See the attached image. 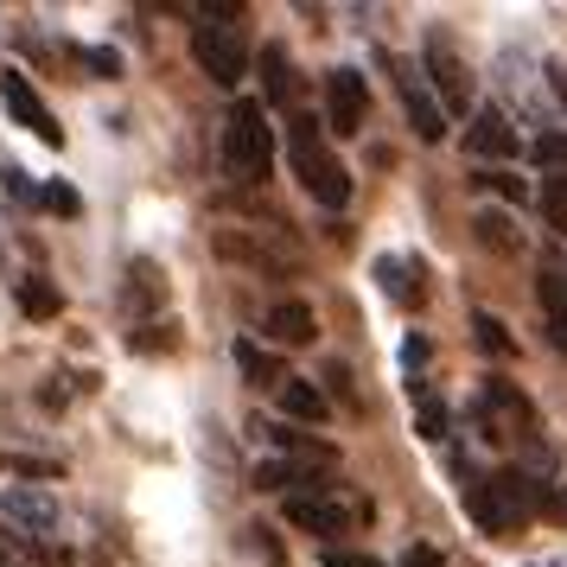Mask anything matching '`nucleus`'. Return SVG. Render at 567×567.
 <instances>
[{
  "label": "nucleus",
  "mask_w": 567,
  "mask_h": 567,
  "mask_svg": "<svg viewBox=\"0 0 567 567\" xmlns=\"http://www.w3.org/2000/svg\"><path fill=\"white\" fill-rule=\"evenodd\" d=\"M312 332H319V319H312L307 300H275L268 307V338L275 344H307Z\"/></svg>",
  "instance_id": "nucleus-14"
},
{
  "label": "nucleus",
  "mask_w": 567,
  "mask_h": 567,
  "mask_svg": "<svg viewBox=\"0 0 567 567\" xmlns=\"http://www.w3.org/2000/svg\"><path fill=\"white\" fill-rule=\"evenodd\" d=\"M472 332H478V351H491V358H511V332H504V319L478 312V319H472Z\"/></svg>",
  "instance_id": "nucleus-23"
},
{
  "label": "nucleus",
  "mask_w": 567,
  "mask_h": 567,
  "mask_svg": "<svg viewBox=\"0 0 567 567\" xmlns=\"http://www.w3.org/2000/svg\"><path fill=\"white\" fill-rule=\"evenodd\" d=\"M261 78H268V103H293V64H287V52L281 45H268L261 52Z\"/></svg>",
  "instance_id": "nucleus-18"
},
{
  "label": "nucleus",
  "mask_w": 567,
  "mask_h": 567,
  "mask_svg": "<svg viewBox=\"0 0 567 567\" xmlns=\"http://www.w3.org/2000/svg\"><path fill=\"white\" fill-rule=\"evenodd\" d=\"M275 166V128H268V103L261 96H243L224 122V173L236 185H261Z\"/></svg>",
  "instance_id": "nucleus-3"
},
{
  "label": "nucleus",
  "mask_w": 567,
  "mask_h": 567,
  "mask_svg": "<svg viewBox=\"0 0 567 567\" xmlns=\"http://www.w3.org/2000/svg\"><path fill=\"white\" fill-rule=\"evenodd\" d=\"M453 478H460V504L465 516L485 529V536H504V516H497V497H491V472H478V465H453Z\"/></svg>",
  "instance_id": "nucleus-11"
},
{
  "label": "nucleus",
  "mask_w": 567,
  "mask_h": 567,
  "mask_svg": "<svg viewBox=\"0 0 567 567\" xmlns=\"http://www.w3.org/2000/svg\"><path fill=\"white\" fill-rule=\"evenodd\" d=\"M159 293H166V287H159V268L154 261H134L128 268V307H154Z\"/></svg>",
  "instance_id": "nucleus-20"
},
{
  "label": "nucleus",
  "mask_w": 567,
  "mask_h": 567,
  "mask_svg": "<svg viewBox=\"0 0 567 567\" xmlns=\"http://www.w3.org/2000/svg\"><path fill=\"white\" fill-rule=\"evenodd\" d=\"M389 71H395V96H402V109H409L414 134H421L427 147H434V141H446V109H440L427 71H414V64H402V58H389Z\"/></svg>",
  "instance_id": "nucleus-5"
},
{
  "label": "nucleus",
  "mask_w": 567,
  "mask_h": 567,
  "mask_svg": "<svg viewBox=\"0 0 567 567\" xmlns=\"http://www.w3.org/2000/svg\"><path fill=\"white\" fill-rule=\"evenodd\" d=\"M0 472H27V478H58V465H52V460H27V453H7V460H0Z\"/></svg>",
  "instance_id": "nucleus-29"
},
{
  "label": "nucleus",
  "mask_w": 567,
  "mask_h": 567,
  "mask_svg": "<svg viewBox=\"0 0 567 567\" xmlns=\"http://www.w3.org/2000/svg\"><path fill=\"white\" fill-rule=\"evenodd\" d=\"M287 159H293V179L307 185L312 205H326V210L351 205V173H344V159L319 141L312 115H287Z\"/></svg>",
  "instance_id": "nucleus-1"
},
{
  "label": "nucleus",
  "mask_w": 567,
  "mask_h": 567,
  "mask_svg": "<svg viewBox=\"0 0 567 567\" xmlns=\"http://www.w3.org/2000/svg\"><path fill=\"white\" fill-rule=\"evenodd\" d=\"M275 395H281V409L293 414V421H312V427H319V421H326V409H332V402H326V389L307 383V377H287Z\"/></svg>",
  "instance_id": "nucleus-16"
},
{
  "label": "nucleus",
  "mask_w": 567,
  "mask_h": 567,
  "mask_svg": "<svg viewBox=\"0 0 567 567\" xmlns=\"http://www.w3.org/2000/svg\"><path fill=\"white\" fill-rule=\"evenodd\" d=\"M478 236H485V249H497V256L523 249V236H511V224H504L497 210H485V217H478Z\"/></svg>",
  "instance_id": "nucleus-24"
},
{
  "label": "nucleus",
  "mask_w": 567,
  "mask_h": 567,
  "mask_svg": "<svg viewBox=\"0 0 567 567\" xmlns=\"http://www.w3.org/2000/svg\"><path fill=\"white\" fill-rule=\"evenodd\" d=\"M542 217H548V230L567 236V179H561V173H548V179H542Z\"/></svg>",
  "instance_id": "nucleus-22"
},
{
  "label": "nucleus",
  "mask_w": 567,
  "mask_h": 567,
  "mask_svg": "<svg viewBox=\"0 0 567 567\" xmlns=\"http://www.w3.org/2000/svg\"><path fill=\"white\" fill-rule=\"evenodd\" d=\"M478 185H491V192H497V198H511V205L529 198V185L516 179V173H478Z\"/></svg>",
  "instance_id": "nucleus-27"
},
{
  "label": "nucleus",
  "mask_w": 567,
  "mask_h": 567,
  "mask_svg": "<svg viewBox=\"0 0 567 567\" xmlns=\"http://www.w3.org/2000/svg\"><path fill=\"white\" fill-rule=\"evenodd\" d=\"M536 159L548 166V173H561V179H567V134H542V141H536Z\"/></svg>",
  "instance_id": "nucleus-26"
},
{
  "label": "nucleus",
  "mask_w": 567,
  "mask_h": 567,
  "mask_svg": "<svg viewBox=\"0 0 567 567\" xmlns=\"http://www.w3.org/2000/svg\"><path fill=\"white\" fill-rule=\"evenodd\" d=\"M256 485L261 491H293V497H319V491H326L312 478V460H293V453H287V460H261Z\"/></svg>",
  "instance_id": "nucleus-13"
},
{
  "label": "nucleus",
  "mask_w": 567,
  "mask_h": 567,
  "mask_svg": "<svg viewBox=\"0 0 567 567\" xmlns=\"http://www.w3.org/2000/svg\"><path fill=\"white\" fill-rule=\"evenodd\" d=\"M427 83H434L440 109H453V115H465L472 109V71H465V58L453 52V39L446 32H427Z\"/></svg>",
  "instance_id": "nucleus-6"
},
{
  "label": "nucleus",
  "mask_w": 567,
  "mask_h": 567,
  "mask_svg": "<svg viewBox=\"0 0 567 567\" xmlns=\"http://www.w3.org/2000/svg\"><path fill=\"white\" fill-rule=\"evenodd\" d=\"M0 103H7V115L20 122V128H32L45 147H64V128H58V115L45 109V96L32 90L27 71H0Z\"/></svg>",
  "instance_id": "nucleus-7"
},
{
  "label": "nucleus",
  "mask_w": 567,
  "mask_h": 567,
  "mask_svg": "<svg viewBox=\"0 0 567 567\" xmlns=\"http://www.w3.org/2000/svg\"><path fill=\"white\" fill-rule=\"evenodd\" d=\"M363 109H370L363 78L358 71H332V78H326V128L332 134H363Z\"/></svg>",
  "instance_id": "nucleus-10"
},
{
  "label": "nucleus",
  "mask_w": 567,
  "mask_h": 567,
  "mask_svg": "<svg viewBox=\"0 0 567 567\" xmlns=\"http://www.w3.org/2000/svg\"><path fill=\"white\" fill-rule=\"evenodd\" d=\"M358 516L363 511L351 497H326V491H319V497H287V523L307 529V536H351Z\"/></svg>",
  "instance_id": "nucleus-8"
},
{
  "label": "nucleus",
  "mask_w": 567,
  "mask_h": 567,
  "mask_svg": "<svg viewBox=\"0 0 567 567\" xmlns=\"http://www.w3.org/2000/svg\"><path fill=\"white\" fill-rule=\"evenodd\" d=\"M377 275H383V287L402 300V307H414V300H421V281H409V261L383 256V261H377Z\"/></svg>",
  "instance_id": "nucleus-21"
},
{
  "label": "nucleus",
  "mask_w": 567,
  "mask_h": 567,
  "mask_svg": "<svg viewBox=\"0 0 567 567\" xmlns=\"http://www.w3.org/2000/svg\"><path fill=\"white\" fill-rule=\"evenodd\" d=\"M39 205L45 210H58V217H78V192H71V185H45V192H39Z\"/></svg>",
  "instance_id": "nucleus-28"
},
{
  "label": "nucleus",
  "mask_w": 567,
  "mask_h": 567,
  "mask_svg": "<svg viewBox=\"0 0 567 567\" xmlns=\"http://www.w3.org/2000/svg\"><path fill=\"white\" fill-rule=\"evenodd\" d=\"M236 370H243L256 389H281V383H287L281 358H275V351H261L256 338H236Z\"/></svg>",
  "instance_id": "nucleus-15"
},
{
  "label": "nucleus",
  "mask_w": 567,
  "mask_h": 567,
  "mask_svg": "<svg viewBox=\"0 0 567 567\" xmlns=\"http://www.w3.org/2000/svg\"><path fill=\"white\" fill-rule=\"evenodd\" d=\"M326 567H383V561H377V555H358V548H332Z\"/></svg>",
  "instance_id": "nucleus-30"
},
{
  "label": "nucleus",
  "mask_w": 567,
  "mask_h": 567,
  "mask_svg": "<svg viewBox=\"0 0 567 567\" xmlns=\"http://www.w3.org/2000/svg\"><path fill=\"white\" fill-rule=\"evenodd\" d=\"M472 421H478V434L497 440V446H523V440H536V409H529V395H523L516 383H485L478 389Z\"/></svg>",
  "instance_id": "nucleus-4"
},
{
  "label": "nucleus",
  "mask_w": 567,
  "mask_h": 567,
  "mask_svg": "<svg viewBox=\"0 0 567 567\" xmlns=\"http://www.w3.org/2000/svg\"><path fill=\"white\" fill-rule=\"evenodd\" d=\"M402 567H446V561H440L434 548H409V555H402Z\"/></svg>",
  "instance_id": "nucleus-32"
},
{
  "label": "nucleus",
  "mask_w": 567,
  "mask_h": 567,
  "mask_svg": "<svg viewBox=\"0 0 567 567\" xmlns=\"http://www.w3.org/2000/svg\"><path fill=\"white\" fill-rule=\"evenodd\" d=\"M0 516L20 536H58V497L45 485H7L0 491Z\"/></svg>",
  "instance_id": "nucleus-9"
},
{
  "label": "nucleus",
  "mask_w": 567,
  "mask_h": 567,
  "mask_svg": "<svg viewBox=\"0 0 567 567\" xmlns=\"http://www.w3.org/2000/svg\"><path fill=\"white\" fill-rule=\"evenodd\" d=\"M548 78H555V103L567 109V64H555V71H548Z\"/></svg>",
  "instance_id": "nucleus-33"
},
{
  "label": "nucleus",
  "mask_w": 567,
  "mask_h": 567,
  "mask_svg": "<svg viewBox=\"0 0 567 567\" xmlns=\"http://www.w3.org/2000/svg\"><path fill=\"white\" fill-rule=\"evenodd\" d=\"M465 154L478 159H516V128L497 115V109H478L472 128H465Z\"/></svg>",
  "instance_id": "nucleus-12"
},
{
  "label": "nucleus",
  "mask_w": 567,
  "mask_h": 567,
  "mask_svg": "<svg viewBox=\"0 0 567 567\" xmlns=\"http://www.w3.org/2000/svg\"><path fill=\"white\" fill-rule=\"evenodd\" d=\"M58 307H64V300H58L52 281H20V312H27V319H58Z\"/></svg>",
  "instance_id": "nucleus-19"
},
{
  "label": "nucleus",
  "mask_w": 567,
  "mask_h": 567,
  "mask_svg": "<svg viewBox=\"0 0 567 567\" xmlns=\"http://www.w3.org/2000/svg\"><path fill=\"white\" fill-rule=\"evenodd\" d=\"M414 421H421V434H427V440H446V409H440L434 389H421V409H414Z\"/></svg>",
  "instance_id": "nucleus-25"
},
{
  "label": "nucleus",
  "mask_w": 567,
  "mask_h": 567,
  "mask_svg": "<svg viewBox=\"0 0 567 567\" xmlns=\"http://www.w3.org/2000/svg\"><path fill=\"white\" fill-rule=\"evenodd\" d=\"M192 58L210 83H236L249 78V27H243V7H205L198 27H192Z\"/></svg>",
  "instance_id": "nucleus-2"
},
{
  "label": "nucleus",
  "mask_w": 567,
  "mask_h": 567,
  "mask_svg": "<svg viewBox=\"0 0 567 567\" xmlns=\"http://www.w3.org/2000/svg\"><path fill=\"white\" fill-rule=\"evenodd\" d=\"M83 64H90V71H103V78H122V58H115V52H83Z\"/></svg>",
  "instance_id": "nucleus-31"
},
{
  "label": "nucleus",
  "mask_w": 567,
  "mask_h": 567,
  "mask_svg": "<svg viewBox=\"0 0 567 567\" xmlns=\"http://www.w3.org/2000/svg\"><path fill=\"white\" fill-rule=\"evenodd\" d=\"M536 293H542V307H548V332H555V344L567 351V281H561V268H542Z\"/></svg>",
  "instance_id": "nucleus-17"
}]
</instances>
